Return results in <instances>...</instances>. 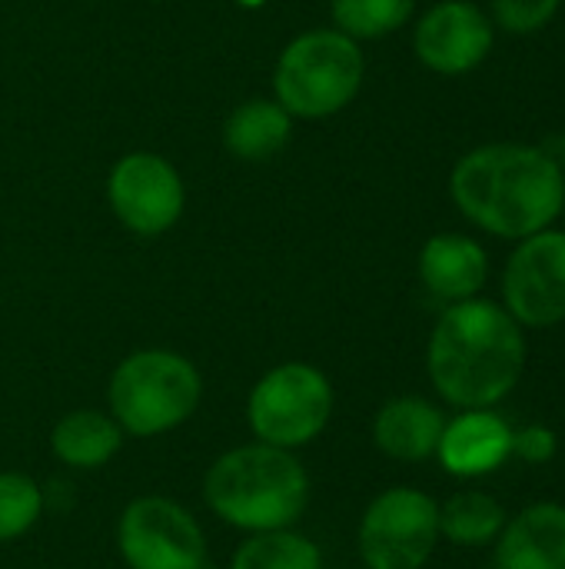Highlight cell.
Returning a JSON list of instances; mask_svg holds the SVG:
<instances>
[{
  "label": "cell",
  "instance_id": "6",
  "mask_svg": "<svg viewBox=\"0 0 565 569\" xmlns=\"http://www.w3.org/2000/svg\"><path fill=\"white\" fill-rule=\"evenodd\" d=\"M333 407L336 393L330 377L306 360H286L253 383L246 397V427L253 440L296 453L323 437Z\"/></svg>",
  "mask_w": 565,
  "mask_h": 569
},
{
  "label": "cell",
  "instance_id": "18",
  "mask_svg": "<svg viewBox=\"0 0 565 569\" xmlns=\"http://www.w3.org/2000/svg\"><path fill=\"white\" fill-rule=\"evenodd\" d=\"M506 520L509 513L496 497L483 490L453 493L440 503V540H450L453 547H490L503 533Z\"/></svg>",
  "mask_w": 565,
  "mask_h": 569
},
{
  "label": "cell",
  "instance_id": "21",
  "mask_svg": "<svg viewBox=\"0 0 565 569\" xmlns=\"http://www.w3.org/2000/svg\"><path fill=\"white\" fill-rule=\"evenodd\" d=\"M47 507L43 487L20 470H3L0 473V543H13L27 537Z\"/></svg>",
  "mask_w": 565,
  "mask_h": 569
},
{
  "label": "cell",
  "instance_id": "14",
  "mask_svg": "<svg viewBox=\"0 0 565 569\" xmlns=\"http://www.w3.org/2000/svg\"><path fill=\"white\" fill-rule=\"evenodd\" d=\"M496 569H565V507L529 503L496 537Z\"/></svg>",
  "mask_w": 565,
  "mask_h": 569
},
{
  "label": "cell",
  "instance_id": "10",
  "mask_svg": "<svg viewBox=\"0 0 565 569\" xmlns=\"http://www.w3.org/2000/svg\"><path fill=\"white\" fill-rule=\"evenodd\" d=\"M107 200L130 233L157 237L180 220L186 190L170 160L137 150L113 163L107 177Z\"/></svg>",
  "mask_w": 565,
  "mask_h": 569
},
{
  "label": "cell",
  "instance_id": "20",
  "mask_svg": "<svg viewBox=\"0 0 565 569\" xmlns=\"http://www.w3.org/2000/svg\"><path fill=\"white\" fill-rule=\"evenodd\" d=\"M333 23L353 40H380L410 23L416 0H330Z\"/></svg>",
  "mask_w": 565,
  "mask_h": 569
},
{
  "label": "cell",
  "instance_id": "16",
  "mask_svg": "<svg viewBox=\"0 0 565 569\" xmlns=\"http://www.w3.org/2000/svg\"><path fill=\"white\" fill-rule=\"evenodd\" d=\"M127 433L107 410H70L63 413L50 430V453L67 467L80 473L103 470L120 450Z\"/></svg>",
  "mask_w": 565,
  "mask_h": 569
},
{
  "label": "cell",
  "instance_id": "7",
  "mask_svg": "<svg viewBox=\"0 0 565 569\" xmlns=\"http://www.w3.org/2000/svg\"><path fill=\"white\" fill-rule=\"evenodd\" d=\"M117 553L127 569H210L200 520L173 497H133L117 517Z\"/></svg>",
  "mask_w": 565,
  "mask_h": 569
},
{
  "label": "cell",
  "instance_id": "19",
  "mask_svg": "<svg viewBox=\"0 0 565 569\" xmlns=\"http://www.w3.org/2000/svg\"><path fill=\"white\" fill-rule=\"evenodd\" d=\"M226 569H323V550L296 527L246 533Z\"/></svg>",
  "mask_w": 565,
  "mask_h": 569
},
{
  "label": "cell",
  "instance_id": "1",
  "mask_svg": "<svg viewBox=\"0 0 565 569\" xmlns=\"http://www.w3.org/2000/svg\"><path fill=\"white\" fill-rule=\"evenodd\" d=\"M450 197L476 230L516 243L556 227L565 210V170L553 150L536 143H483L456 160Z\"/></svg>",
  "mask_w": 565,
  "mask_h": 569
},
{
  "label": "cell",
  "instance_id": "5",
  "mask_svg": "<svg viewBox=\"0 0 565 569\" xmlns=\"http://www.w3.org/2000/svg\"><path fill=\"white\" fill-rule=\"evenodd\" d=\"M363 77L366 60L360 40L343 30H310L283 47L273 87L290 117L323 120L356 100Z\"/></svg>",
  "mask_w": 565,
  "mask_h": 569
},
{
  "label": "cell",
  "instance_id": "25",
  "mask_svg": "<svg viewBox=\"0 0 565 569\" xmlns=\"http://www.w3.org/2000/svg\"><path fill=\"white\" fill-rule=\"evenodd\" d=\"M240 7H250V10H256V7H263L266 0H236Z\"/></svg>",
  "mask_w": 565,
  "mask_h": 569
},
{
  "label": "cell",
  "instance_id": "3",
  "mask_svg": "<svg viewBox=\"0 0 565 569\" xmlns=\"http://www.w3.org/2000/svg\"><path fill=\"white\" fill-rule=\"evenodd\" d=\"M310 490L300 457L260 440L220 453L200 483L206 510L243 537L296 527L310 507Z\"/></svg>",
  "mask_w": 565,
  "mask_h": 569
},
{
  "label": "cell",
  "instance_id": "13",
  "mask_svg": "<svg viewBox=\"0 0 565 569\" xmlns=\"http://www.w3.org/2000/svg\"><path fill=\"white\" fill-rule=\"evenodd\" d=\"M416 273L420 283L446 307L463 303L483 297L490 283V253L470 233H436L423 243Z\"/></svg>",
  "mask_w": 565,
  "mask_h": 569
},
{
  "label": "cell",
  "instance_id": "11",
  "mask_svg": "<svg viewBox=\"0 0 565 569\" xmlns=\"http://www.w3.org/2000/svg\"><path fill=\"white\" fill-rule=\"evenodd\" d=\"M496 43V23L490 10L473 0H440L433 3L413 30L416 60L440 77L473 73Z\"/></svg>",
  "mask_w": 565,
  "mask_h": 569
},
{
  "label": "cell",
  "instance_id": "12",
  "mask_svg": "<svg viewBox=\"0 0 565 569\" xmlns=\"http://www.w3.org/2000/svg\"><path fill=\"white\" fill-rule=\"evenodd\" d=\"M513 457V427L496 407L486 410H460L446 417L436 460L456 480H480L496 473Z\"/></svg>",
  "mask_w": 565,
  "mask_h": 569
},
{
  "label": "cell",
  "instance_id": "15",
  "mask_svg": "<svg viewBox=\"0 0 565 569\" xmlns=\"http://www.w3.org/2000/svg\"><path fill=\"white\" fill-rule=\"evenodd\" d=\"M446 413L426 397H393L373 417V443L396 463H423L436 457Z\"/></svg>",
  "mask_w": 565,
  "mask_h": 569
},
{
  "label": "cell",
  "instance_id": "17",
  "mask_svg": "<svg viewBox=\"0 0 565 569\" xmlns=\"http://www.w3.org/2000/svg\"><path fill=\"white\" fill-rule=\"evenodd\" d=\"M290 133H293V117L286 113V107L280 100L256 97L230 113L223 127V143L233 157L263 163L290 143Z\"/></svg>",
  "mask_w": 565,
  "mask_h": 569
},
{
  "label": "cell",
  "instance_id": "4",
  "mask_svg": "<svg viewBox=\"0 0 565 569\" xmlns=\"http://www.w3.org/2000/svg\"><path fill=\"white\" fill-rule=\"evenodd\" d=\"M203 400L200 370L176 350H137L107 383V413L127 437L153 440L183 427Z\"/></svg>",
  "mask_w": 565,
  "mask_h": 569
},
{
  "label": "cell",
  "instance_id": "9",
  "mask_svg": "<svg viewBox=\"0 0 565 569\" xmlns=\"http://www.w3.org/2000/svg\"><path fill=\"white\" fill-rule=\"evenodd\" d=\"M503 307L523 330H549L565 320V230L546 227L516 240L503 267Z\"/></svg>",
  "mask_w": 565,
  "mask_h": 569
},
{
  "label": "cell",
  "instance_id": "23",
  "mask_svg": "<svg viewBox=\"0 0 565 569\" xmlns=\"http://www.w3.org/2000/svg\"><path fill=\"white\" fill-rule=\"evenodd\" d=\"M559 450V437L556 430L543 427V423H529L523 430H513V457H519L529 467H543L556 457Z\"/></svg>",
  "mask_w": 565,
  "mask_h": 569
},
{
  "label": "cell",
  "instance_id": "2",
  "mask_svg": "<svg viewBox=\"0 0 565 569\" xmlns=\"http://www.w3.org/2000/svg\"><path fill=\"white\" fill-rule=\"evenodd\" d=\"M526 330L503 303L473 297L450 303L426 343V373L443 403L456 410L500 407L526 373Z\"/></svg>",
  "mask_w": 565,
  "mask_h": 569
},
{
  "label": "cell",
  "instance_id": "22",
  "mask_svg": "<svg viewBox=\"0 0 565 569\" xmlns=\"http://www.w3.org/2000/svg\"><path fill=\"white\" fill-rule=\"evenodd\" d=\"M559 7L563 0H490V17L496 30H506L513 37H533L556 20Z\"/></svg>",
  "mask_w": 565,
  "mask_h": 569
},
{
  "label": "cell",
  "instance_id": "8",
  "mask_svg": "<svg viewBox=\"0 0 565 569\" xmlns=\"http://www.w3.org/2000/svg\"><path fill=\"white\" fill-rule=\"evenodd\" d=\"M440 547V503L416 487L376 493L356 527L363 569H423Z\"/></svg>",
  "mask_w": 565,
  "mask_h": 569
},
{
  "label": "cell",
  "instance_id": "24",
  "mask_svg": "<svg viewBox=\"0 0 565 569\" xmlns=\"http://www.w3.org/2000/svg\"><path fill=\"white\" fill-rule=\"evenodd\" d=\"M553 157L559 160V167L565 170V127L559 130V137H556V147H553Z\"/></svg>",
  "mask_w": 565,
  "mask_h": 569
}]
</instances>
